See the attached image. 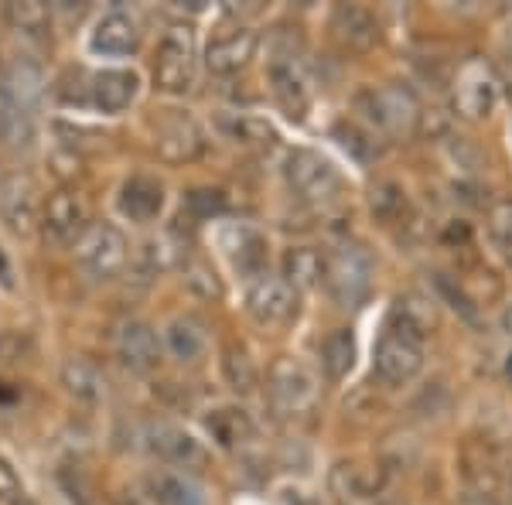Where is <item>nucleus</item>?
Instances as JSON below:
<instances>
[{
	"label": "nucleus",
	"instance_id": "f257e3e1",
	"mask_svg": "<svg viewBox=\"0 0 512 505\" xmlns=\"http://www.w3.org/2000/svg\"><path fill=\"white\" fill-rule=\"evenodd\" d=\"M355 106H359V113L366 117L369 127L390 140H410L420 127V103L414 89L400 86V82L362 89L355 96Z\"/></svg>",
	"mask_w": 512,
	"mask_h": 505
},
{
	"label": "nucleus",
	"instance_id": "f03ea898",
	"mask_svg": "<svg viewBox=\"0 0 512 505\" xmlns=\"http://www.w3.org/2000/svg\"><path fill=\"white\" fill-rule=\"evenodd\" d=\"M373 273L376 260L366 246L342 243L325 256V280L321 284H325V291L332 294L335 304L352 308V304L366 301V294L373 291Z\"/></svg>",
	"mask_w": 512,
	"mask_h": 505
},
{
	"label": "nucleus",
	"instance_id": "7ed1b4c3",
	"mask_svg": "<svg viewBox=\"0 0 512 505\" xmlns=\"http://www.w3.org/2000/svg\"><path fill=\"white\" fill-rule=\"evenodd\" d=\"M267 76H270V89H274L280 110H284L291 120L308 117L315 89H311L308 65H304L301 52H297L294 45H287V48L277 45L274 48V59H270V65H267Z\"/></svg>",
	"mask_w": 512,
	"mask_h": 505
},
{
	"label": "nucleus",
	"instance_id": "20e7f679",
	"mask_svg": "<svg viewBox=\"0 0 512 505\" xmlns=\"http://www.w3.org/2000/svg\"><path fill=\"white\" fill-rule=\"evenodd\" d=\"M267 393H270V403H274L280 413L297 417V413H308L315 407L318 376H315V369L304 366L294 355H280L267 372Z\"/></svg>",
	"mask_w": 512,
	"mask_h": 505
},
{
	"label": "nucleus",
	"instance_id": "39448f33",
	"mask_svg": "<svg viewBox=\"0 0 512 505\" xmlns=\"http://www.w3.org/2000/svg\"><path fill=\"white\" fill-rule=\"evenodd\" d=\"M284 178L294 198H301L308 205H328L342 195V175H338V168L328 157H321L315 151H294L287 157Z\"/></svg>",
	"mask_w": 512,
	"mask_h": 505
},
{
	"label": "nucleus",
	"instance_id": "423d86ee",
	"mask_svg": "<svg viewBox=\"0 0 512 505\" xmlns=\"http://www.w3.org/2000/svg\"><path fill=\"white\" fill-rule=\"evenodd\" d=\"M495 103H499V76L485 59H468L451 82L454 113L465 120H485L492 117Z\"/></svg>",
	"mask_w": 512,
	"mask_h": 505
},
{
	"label": "nucleus",
	"instance_id": "0eeeda50",
	"mask_svg": "<svg viewBox=\"0 0 512 505\" xmlns=\"http://www.w3.org/2000/svg\"><path fill=\"white\" fill-rule=\"evenodd\" d=\"M76 260L93 273V277L110 280V277H117L130 260L127 239H123V233L113 222H89V229L76 243Z\"/></svg>",
	"mask_w": 512,
	"mask_h": 505
},
{
	"label": "nucleus",
	"instance_id": "6e6552de",
	"mask_svg": "<svg viewBox=\"0 0 512 505\" xmlns=\"http://www.w3.org/2000/svg\"><path fill=\"white\" fill-rule=\"evenodd\" d=\"M154 82L164 93H188L195 82V38L188 28H171L158 45Z\"/></svg>",
	"mask_w": 512,
	"mask_h": 505
},
{
	"label": "nucleus",
	"instance_id": "1a4fd4ad",
	"mask_svg": "<svg viewBox=\"0 0 512 505\" xmlns=\"http://www.w3.org/2000/svg\"><path fill=\"white\" fill-rule=\"evenodd\" d=\"M246 311L253 314L256 325L263 328H284L297 318V291L284 277H263L250 280L246 287Z\"/></svg>",
	"mask_w": 512,
	"mask_h": 505
},
{
	"label": "nucleus",
	"instance_id": "9d476101",
	"mask_svg": "<svg viewBox=\"0 0 512 505\" xmlns=\"http://www.w3.org/2000/svg\"><path fill=\"white\" fill-rule=\"evenodd\" d=\"M89 229V205L86 198L72 188H62L45 202V212H41V233H45V243L52 246H72L79 243V236Z\"/></svg>",
	"mask_w": 512,
	"mask_h": 505
},
{
	"label": "nucleus",
	"instance_id": "9b49d317",
	"mask_svg": "<svg viewBox=\"0 0 512 505\" xmlns=\"http://www.w3.org/2000/svg\"><path fill=\"white\" fill-rule=\"evenodd\" d=\"M373 366H376V376L383 379L386 386H407V383H414L420 376V369H424V345L410 342V338H403L400 331L390 328L379 338Z\"/></svg>",
	"mask_w": 512,
	"mask_h": 505
},
{
	"label": "nucleus",
	"instance_id": "f8f14e48",
	"mask_svg": "<svg viewBox=\"0 0 512 505\" xmlns=\"http://www.w3.org/2000/svg\"><path fill=\"white\" fill-rule=\"evenodd\" d=\"M219 246L226 250L229 263L243 273V277H263L267 273V260H270V243L260 229L246 226V222H233V226L222 229Z\"/></svg>",
	"mask_w": 512,
	"mask_h": 505
},
{
	"label": "nucleus",
	"instance_id": "ddd939ff",
	"mask_svg": "<svg viewBox=\"0 0 512 505\" xmlns=\"http://www.w3.org/2000/svg\"><path fill=\"white\" fill-rule=\"evenodd\" d=\"M147 447L158 454L161 461L178 468H202L209 461V451L202 447V441H195V434H188L185 427L168 424V420H154L147 427Z\"/></svg>",
	"mask_w": 512,
	"mask_h": 505
},
{
	"label": "nucleus",
	"instance_id": "4468645a",
	"mask_svg": "<svg viewBox=\"0 0 512 505\" xmlns=\"http://www.w3.org/2000/svg\"><path fill=\"white\" fill-rule=\"evenodd\" d=\"M0 219L11 233L28 236L38 222V188L28 175L0 178Z\"/></svg>",
	"mask_w": 512,
	"mask_h": 505
},
{
	"label": "nucleus",
	"instance_id": "2eb2a0df",
	"mask_svg": "<svg viewBox=\"0 0 512 505\" xmlns=\"http://www.w3.org/2000/svg\"><path fill=\"white\" fill-rule=\"evenodd\" d=\"M332 28L335 41L349 52H373L376 41H379V21L369 7H359V4H338L332 11Z\"/></svg>",
	"mask_w": 512,
	"mask_h": 505
},
{
	"label": "nucleus",
	"instance_id": "dca6fc26",
	"mask_svg": "<svg viewBox=\"0 0 512 505\" xmlns=\"http://www.w3.org/2000/svg\"><path fill=\"white\" fill-rule=\"evenodd\" d=\"M256 31L250 28H233L226 35L212 38L209 48H205V65H209L212 76H236L239 69H246L250 59L256 55Z\"/></svg>",
	"mask_w": 512,
	"mask_h": 505
},
{
	"label": "nucleus",
	"instance_id": "f3484780",
	"mask_svg": "<svg viewBox=\"0 0 512 505\" xmlns=\"http://www.w3.org/2000/svg\"><path fill=\"white\" fill-rule=\"evenodd\" d=\"M158 154L171 164H188L205 154V134L202 127L185 117V113H171L158 127Z\"/></svg>",
	"mask_w": 512,
	"mask_h": 505
},
{
	"label": "nucleus",
	"instance_id": "a211bd4d",
	"mask_svg": "<svg viewBox=\"0 0 512 505\" xmlns=\"http://www.w3.org/2000/svg\"><path fill=\"white\" fill-rule=\"evenodd\" d=\"M140 93V76L134 69H103L89 79V103L99 113H123Z\"/></svg>",
	"mask_w": 512,
	"mask_h": 505
},
{
	"label": "nucleus",
	"instance_id": "6ab92c4d",
	"mask_svg": "<svg viewBox=\"0 0 512 505\" xmlns=\"http://www.w3.org/2000/svg\"><path fill=\"white\" fill-rule=\"evenodd\" d=\"M140 45V28L130 14L123 11H110L96 21L93 35H89V48L96 55H106V59H123V55H134Z\"/></svg>",
	"mask_w": 512,
	"mask_h": 505
},
{
	"label": "nucleus",
	"instance_id": "aec40b11",
	"mask_svg": "<svg viewBox=\"0 0 512 505\" xmlns=\"http://www.w3.org/2000/svg\"><path fill=\"white\" fill-rule=\"evenodd\" d=\"M328 488L342 505H373L379 488H383V475L376 468L355 465V461H342L328 475Z\"/></svg>",
	"mask_w": 512,
	"mask_h": 505
},
{
	"label": "nucleus",
	"instance_id": "412c9836",
	"mask_svg": "<svg viewBox=\"0 0 512 505\" xmlns=\"http://www.w3.org/2000/svg\"><path fill=\"white\" fill-rule=\"evenodd\" d=\"M0 93L11 99V103H18L21 110L35 113L41 106V99H45V69H41V62L31 59V55L11 59V65H7V72H4Z\"/></svg>",
	"mask_w": 512,
	"mask_h": 505
},
{
	"label": "nucleus",
	"instance_id": "4be33fe9",
	"mask_svg": "<svg viewBox=\"0 0 512 505\" xmlns=\"http://www.w3.org/2000/svg\"><path fill=\"white\" fill-rule=\"evenodd\" d=\"M117 352L123 366H130L134 372H151L161 362V338L147 321H127L117 335Z\"/></svg>",
	"mask_w": 512,
	"mask_h": 505
},
{
	"label": "nucleus",
	"instance_id": "5701e85b",
	"mask_svg": "<svg viewBox=\"0 0 512 505\" xmlns=\"http://www.w3.org/2000/svg\"><path fill=\"white\" fill-rule=\"evenodd\" d=\"M120 215L130 222H154L164 212V185L151 175H134L120 188Z\"/></svg>",
	"mask_w": 512,
	"mask_h": 505
},
{
	"label": "nucleus",
	"instance_id": "b1692460",
	"mask_svg": "<svg viewBox=\"0 0 512 505\" xmlns=\"http://www.w3.org/2000/svg\"><path fill=\"white\" fill-rule=\"evenodd\" d=\"M393 331H400L403 338L424 345L427 335L437 331V308L431 297L424 294H400L393 304Z\"/></svg>",
	"mask_w": 512,
	"mask_h": 505
},
{
	"label": "nucleus",
	"instance_id": "393cba45",
	"mask_svg": "<svg viewBox=\"0 0 512 505\" xmlns=\"http://www.w3.org/2000/svg\"><path fill=\"white\" fill-rule=\"evenodd\" d=\"M168 352L175 355L181 366H192L205 355V345H209V335H205V325L195 318V314H185V318H175L168 325Z\"/></svg>",
	"mask_w": 512,
	"mask_h": 505
},
{
	"label": "nucleus",
	"instance_id": "a878e982",
	"mask_svg": "<svg viewBox=\"0 0 512 505\" xmlns=\"http://www.w3.org/2000/svg\"><path fill=\"white\" fill-rule=\"evenodd\" d=\"M205 427H209L212 441H216L219 447H226V451H233V447H243L246 441H253V434H256L250 413L239 410V407L212 410L209 417H205Z\"/></svg>",
	"mask_w": 512,
	"mask_h": 505
},
{
	"label": "nucleus",
	"instance_id": "bb28decb",
	"mask_svg": "<svg viewBox=\"0 0 512 505\" xmlns=\"http://www.w3.org/2000/svg\"><path fill=\"white\" fill-rule=\"evenodd\" d=\"M284 280L294 287V291H308V287H318L325 280V256L311 246H294L284 256Z\"/></svg>",
	"mask_w": 512,
	"mask_h": 505
},
{
	"label": "nucleus",
	"instance_id": "cd10ccee",
	"mask_svg": "<svg viewBox=\"0 0 512 505\" xmlns=\"http://www.w3.org/2000/svg\"><path fill=\"white\" fill-rule=\"evenodd\" d=\"M0 144L11 151H24L35 144V113L21 110L4 93H0Z\"/></svg>",
	"mask_w": 512,
	"mask_h": 505
},
{
	"label": "nucleus",
	"instance_id": "c85d7f7f",
	"mask_svg": "<svg viewBox=\"0 0 512 505\" xmlns=\"http://www.w3.org/2000/svg\"><path fill=\"white\" fill-rule=\"evenodd\" d=\"M219 130L243 147H270L277 140V130L267 120L250 117V113H222Z\"/></svg>",
	"mask_w": 512,
	"mask_h": 505
},
{
	"label": "nucleus",
	"instance_id": "c756f323",
	"mask_svg": "<svg viewBox=\"0 0 512 505\" xmlns=\"http://www.w3.org/2000/svg\"><path fill=\"white\" fill-rule=\"evenodd\" d=\"M62 386L82 403H99L106 396V379L86 359H69L62 366Z\"/></svg>",
	"mask_w": 512,
	"mask_h": 505
},
{
	"label": "nucleus",
	"instance_id": "7c9ffc66",
	"mask_svg": "<svg viewBox=\"0 0 512 505\" xmlns=\"http://www.w3.org/2000/svg\"><path fill=\"white\" fill-rule=\"evenodd\" d=\"M355 366V338L349 328H335L332 335L321 342V369L328 379H345Z\"/></svg>",
	"mask_w": 512,
	"mask_h": 505
},
{
	"label": "nucleus",
	"instance_id": "2f4dec72",
	"mask_svg": "<svg viewBox=\"0 0 512 505\" xmlns=\"http://www.w3.org/2000/svg\"><path fill=\"white\" fill-rule=\"evenodd\" d=\"M222 376L236 393H253L260 386V369H256L253 355L243 345H226L222 349Z\"/></svg>",
	"mask_w": 512,
	"mask_h": 505
},
{
	"label": "nucleus",
	"instance_id": "473e14b6",
	"mask_svg": "<svg viewBox=\"0 0 512 505\" xmlns=\"http://www.w3.org/2000/svg\"><path fill=\"white\" fill-rule=\"evenodd\" d=\"M4 18L24 35H41L52 24V11L45 4H38V0H14V4L4 7Z\"/></svg>",
	"mask_w": 512,
	"mask_h": 505
},
{
	"label": "nucleus",
	"instance_id": "72a5a7b5",
	"mask_svg": "<svg viewBox=\"0 0 512 505\" xmlns=\"http://www.w3.org/2000/svg\"><path fill=\"white\" fill-rule=\"evenodd\" d=\"M154 499L161 505H202V492L185 475L154 478Z\"/></svg>",
	"mask_w": 512,
	"mask_h": 505
},
{
	"label": "nucleus",
	"instance_id": "f704fd0d",
	"mask_svg": "<svg viewBox=\"0 0 512 505\" xmlns=\"http://www.w3.org/2000/svg\"><path fill=\"white\" fill-rule=\"evenodd\" d=\"M185 209H188L192 219L209 222V219H219V215H226L229 198H226V192H219V188H195V192L185 195Z\"/></svg>",
	"mask_w": 512,
	"mask_h": 505
},
{
	"label": "nucleus",
	"instance_id": "c9c22d12",
	"mask_svg": "<svg viewBox=\"0 0 512 505\" xmlns=\"http://www.w3.org/2000/svg\"><path fill=\"white\" fill-rule=\"evenodd\" d=\"M369 205H373V215L379 222H396L403 212H407V195H403L400 185H393V181H383V185L373 188V198H369Z\"/></svg>",
	"mask_w": 512,
	"mask_h": 505
},
{
	"label": "nucleus",
	"instance_id": "e433bc0d",
	"mask_svg": "<svg viewBox=\"0 0 512 505\" xmlns=\"http://www.w3.org/2000/svg\"><path fill=\"white\" fill-rule=\"evenodd\" d=\"M335 137H338V144H342L352 157H359V161H369V157L376 154V140H373V134L359 130L355 123H338V127H335Z\"/></svg>",
	"mask_w": 512,
	"mask_h": 505
},
{
	"label": "nucleus",
	"instance_id": "4c0bfd02",
	"mask_svg": "<svg viewBox=\"0 0 512 505\" xmlns=\"http://www.w3.org/2000/svg\"><path fill=\"white\" fill-rule=\"evenodd\" d=\"M489 226H492V236L499 239L502 246H509V250H512V198H502V202L492 205Z\"/></svg>",
	"mask_w": 512,
	"mask_h": 505
},
{
	"label": "nucleus",
	"instance_id": "58836bf2",
	"mask_svg": "<svg viewBox=\"0 0 512 505\" xmlns=\"http://www.w3.org/2000/svg\"><path fill=\"white\" fill-rule=\"evenodd\" d=\"M18 495H24L18 471L11 468V461L0 458V502H11V499H18Z\"/></svg>",
	"mask_w": 512,
	"mask_h": 505
},
{
	"label": "nucleus",
	"instance_id": "ea45409f",
	"mask_svg": "<svg viewBox=\"0 0 512 505\" xmlns=\"http://www.w3.org/2000/svg\"><path fill=\"white\" fill-rule=\"evenodd\" d=\"M24 338L21 335H0V362H18L24 355Z\"/></svg>",
	"mask_w": 512,
	"mask_h": 505
},
{
	"label": "nucleus",
	"instance_id": "a19ab883",
	"mask_svg": "<svg viewBox=\"0 0 512 505\" xmlns=\"http://www.w3.org/2000/svg\"><path fill=\"white\" fill-rule=\"evenodd\" d=\"M461 505H509V502L495 499L492 492H468L465 499H461Z\"/></svg>",
	"mask_w": 512,
	"mask_h": 505
},
{
	"label": "nucleus",
	"instance_id": "79ce46f5",
	"mask_svg": "<svg viewBox=\"0 0 512 505\" xmlns=\"http://www.w3.org/2000/svg\"><path fill=\"white\" fill-rule=\"evenodd\" d=\"M502 331L512 335V304H506V311H502Z\"/></svg>",
	"mask_w": 512,
	"mask_h": 505
},
{
	"label": "nucleus",
	"instance_id": "37998d69",
	"mask_svg": "<svg viewBox=\"0 0 512 505\" xmlns=\"http://www.w3.org/2000/svg\"><path fill=\"white\" fill-rule=\"evenodd\" d=\"M7 505H38L35 499H28V495H18V499H11Z\"/></svg>",
	"mask_w": 512,
	"mask_h": 505
},
{
	"label": "nucleus",
	"instance_id": "c03bdc74",
	"mask_svg": "<svg viewBox=\"0 0 512 505\" xmlns=\"http://www.w3.org/2000/svg\"><path fill=\"white\" fill-rule=\"evenodd\" d=\"M506 379H509V383H512V355H509V359H506Z\"/></svg>",
	"mask_w": 512,
	"mask_h": 505
},
{
	"label": "nucleus",
	"instance_id": "a18cd8bd",
	"mask_svg": "<svg viewBox=\"0 0 512 505\" xmlns=\"http://www.w3.org/2000/svg\"><path fill=\"white\" fill-rule=\"evenodd\" d=\"M509 495H512V471H509Z\"/></svg>",
	"mask_w": 512,
	"mask_h": 505
},
{
	"label": "nucleus",
	"instance_id": "49530a36",
	"mask_svg": "<svg viewBox=\"0 0 512 505\" xmlns=\"http://www.w3.org/2000/svg\"><path fill=\"white\" fill-rule=\"evenodd\" d=\"M383 505H403V502H383Z\"/></svg>",
	"mask_w": 512,
	"mask_h": 505
}]
</instances>
